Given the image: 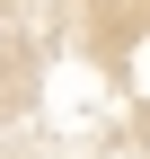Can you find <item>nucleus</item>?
Returning <instances> with one entry per match:
<instances>
[{
    "label": "nucleus",
    "instance_id": "f257e3e1",
    "mask_svg": "<svg viewBox=\"0 0 150 159\" xmlns=\"http://www.w3.org/2000/svg\"><path fill=\"white\" fill-rule=\"evenodd\" d=\"M0 159H150V0H0Z\"/></svg>",
    "mask_w": 150,
    "mask_h": 159
}]
</instances>
